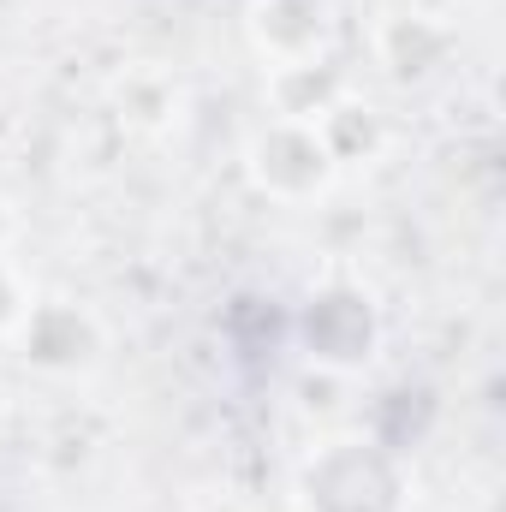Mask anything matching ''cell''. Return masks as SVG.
<instances>
[{
	"mask_svg": "<svg viewBox=\"0 0 506 512\" xmlns=\"http://www.w3.org/2000/svg\"><path fill=\"white\" fill-rule=\"evenodd\" d=\"M30 304H36V292L24 286V274L12 268V256H0V340L18 334V322H24Z\"/></svg>",
	"mask_w": 506,
	"mask_h": 512,
	"instance_id": "9",
	"label": "cell"
},
{
	"mask_svg": "<svg viewBox=\"0 0 506 512\" xmlns=\"http://www.w3.org/2000/svg\"><path fill=\"white\" fill-rule=\"evenodd\" d=\"M304 512H405V465L370 435H334L298 465Z\"/></svg>",
	"mask_w": 506,
	"mask_h": 512,
	"instance_id": "1",
	"label": "cell"
},
{
	"mask_svg": "<svg viewBox=\"0 0 506 512\" xmlns=\"http://www.w3.org/2000/svg\"><path fill=\"white\" fill-rule=\"evenodd\" d=\"M18 352L42 376H90L108 358V328L78 298H36L18 322Z\"/></svg>",
	"mask_w": 506,
	"mask_h": 512,
	"instance_id": "4",
	"label": "cell"
},
{
	"mask_svg": "<svg viewBox=\"0 0 506 512\" xmlns=\"http://www.w3.org/2000/svg\"><path fill=\"white\" fill-rule=\"evenodd\" d=\"M352 84L334 60H310V66H274L268 72V114L274 120H304L322 126L334 102H346Z\"/></svg>",
	"mask_w": 506,
	"mask_h": 512,
	"instance_id": "6",
	"label": "cell"
},
{
	"mask_svg": "<svg viewBox=\"0 0 506 512\" xmlns=\"http://www.w3.org/2000/svg\"><path fill=\"white\" fill-rule=\"evenodd\" d=\"M251 30L256 54L274 66H310V60H334V12L328 0H251Z\"/></svg>",
	"mask_w": 506,
	"mask_h": 512,
	"instance_id": "5",
	"label": "cell"
},
{
	"mask_svg": "<svg viewBox=\"0 0 506 512\" xmlns=\"http://www.w3.org/2000/svg\"><path fill=\"white\" fill-rule=\"evenodd\" d=\"M245 173H251V185L268 197V203H286V209H298V203H316L334 179H340V161L328 155V143H322V131L304 126V120H262L251 131V143H245Z\"/></svg>",
	"mask_w": 506,
	"mask_h": 512,
	"instance_id": "2",
	"label": "cell"
},
{
	"mask_svg": "<svg viewBox=\"0 0 506 512\" xmlns=\"http://www.w3.org/2000/svg\"><path fill=\"white\" fill-rule=\"evenodd\" d=\"M12 233H18V215H12V203H6V191H0V256L12 245Z\"/></svg>",
	"mask_w": 506,
	"mask_h": 512,
	"instance_id": "10",
	"label": "cell"
},
{
	"mask_svg": "<svg viewBox=\"0 0 506 512\" xmlns=\"http://www.w3.org/2000/svg\"><path fill=\"white\" fill-rule=\"evenodd\" d=\"M298 346L316 370H334V376L364 370L381 346V316L370 304V292H358L346 280L316 286L310 304L298 310Z\"/></svg>",
	"mask_w": 506,
	"mask_h": 512,
	"instance_id": "3",
	"label": "cell"
},
{
	"mask_svg": "<svg viewBox=\"0 0 506 512\" xmlns=\"http://www.w3.org/2000/svg\"><path fill=\"white\" fill-rule=\"evenodd\" d=\"M322 143H328V155L340 161V167H352V161H364V155H376L381 149V120H376V108H364L358 96H346V102H334L328 108V120H322Z\"/></svg>",
	"mask_w": 506,
	"mask_h": 512,
	"instance_id": "8",
	"label": "cell"
},
{
	"mask_svg": "<svg viewBox=\"0 0 506 512\" xmlns=\"http://www.w3.org/2000/svg\"><path fill=\"white\" fill-rule=\"evenodd\" d=\"M376 60L387 66L393 84H423L447 60V30L423 12H393L376 30Z\"/></svg>",
	"mask_w": 506,
	"mask_h": 512,
	"instance_id": "7",
	"label": "cell"
}]
</instances>
